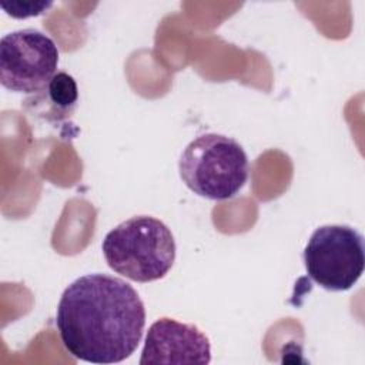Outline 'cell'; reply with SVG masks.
<instances>
[{
  "label": "cell",
  "instance_id": "cell-1",
  "mask_svg": "<svg viewBox=\"0 0 365 365\" xmlns=\"http://www.w3.org/2000/svg\"><path fill=\"white\" fill-rule=\"evenodd\" d=\"M56 325L64 348L91 364H117L134 354L145 325L137 291L108 274H87L61 294Z\"/></svg>",
  "mask_w": 365,
  "mask_h": 365
},
{
  "label": "cell",
  "instance_id": "cell-2",
  "mask_svg": "<svg viewBox=\"0 0 365 365\" xmlns=\"http://www.w3.org/2000/svg\"><path fill=\"white\" fill-rule=\"evenodd\" d=\"M101 250L113 271L135 282L164 278L177 252L171 230L151 215H134L115 225L106 234Z\"/></svg>",
  "mask_w": 365,
  "mask_h": 365
},
{
  "label": "cell",
  "instance_id": "cell-3",
  "mask_svg": "<svg viewBox=\"0 0 365 365\" xmlns=\"http://www.w3.org/2000/svg\"><path fill=\"white\" fill-rule=\"evenodd\" d=\"M178 171L194 194L224 201L235 197L245 185L250 163L238 141L224 134L207 133L187 144Z\"/></svg>",
  "mask_w": 365,
  "mask_h": 365
},
{
  "label": "cell",
  "instance_id": "cell-4",
  "mask_svg": "<svg viewBox=\"0 0 365 365\" xmlns=\"http://www.w3.org/2000/svg\"><path fill=\"white\" fill-rule=\"evenodd\" d=\"M302 258L308 277L321 288L348 291L364 272V237L349 225H322L311 234Z\"/></svg>",
  "mask_w": 365,
  "mask_h": 365
},
{
  "label": "cell",
  "instance_id": "cell-5",
  "mask_svg": "<svg viewBox=\"0 0 365 365\" xmlns=\"http://www.w3.org/2000/svg\"><path fill=\"white\" fill-rule=\"evenodd\" d=\"M57 66L58 48L40 30H16L0 40V81L10 91L40 93L54 77Z\"/></svg>",
  "mask_w": 365,
  "mask_h": 365
},
{
  "label": "cell",
  "instance_id": "cell-6",
  "mask_svg": "<svg viewBox=\"0 0 365 365\" xmlns=\"http://www.w3.org/2000/svg\"><path fill=\"white\" fill-rule=\"evenodd\" d=\"M211 361L208 336L194 324L163 317L147 331L140 364H198Z\"/></svg>",
  "mask_w": 365,
  "mask_h": 365
},
{
  "label": "cell",
  "instance_id": "cell-7",
  "mask_svg": "<svg viewBox=\"0 0 365 365\" xmlns=\"http://www.w3.org/2000/svg\"><path fill=\"white\" fill-rule=\"evenodd\" d=\"M40 94L51 103V110L56 117L57 114L70 115L78 101L77 83L73 76L64 71L56 73L50 83L46 86V88L40 91Z\"/></svg>",
  "mask_w": 365,
  "mask_h": 365
},
{
  "label": "cell",
  "instance_id": "cell-8",
  "mask_svg": "<svg viewBox=\"0 0 365 365\" xmlns=\"http://www.w3.org/2000/svg\"><path fill=\"white\" fill-rule=\"evenodd\" d=\"M53 6V1L44 0H11L1 1L0 7L6 11V14L14 19H27L43 14Z\"/></svg>",
  "mask_w": 365,
  "mask_h": 365
}]
</instances>
